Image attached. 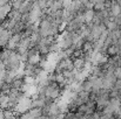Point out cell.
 Returning <instances> with one entry per match:
<instances>
[{"mask_svg": "<svg viewBox=\"0 0 121 119\" xmlns=\"http://www.w3.org/2000/svg\"><path fill=\"white\" fill-rule=\"evenodd\" d=\"M94 50V46L92 42H88V41H85L83 46H82V51L85 54H88V53H93Z\"/></svg>", "mask_w": 121, "mask_h": 119, "instance_id": "cell-10", "label": "cell"}, {"mask_svg": "<svg viewBox=\"0 0 121 119\" xmlns=\"http://www.w3.org/2000/svg\"><path fill=\"white\" fill-rule=\"evenodd\" d=\"M4 113H5V119H13L15 117V113H14V111L13 110H5L4 111Z\"/></svg>", "mask_w": 121, "mask_h": 119, "instance_id": "cell-12", "label": "cell"}, {"mask_svg": "<svg viewBox=\"0 0 121 119\" xmlns=\"http://www.w3.org/2000/svg\"><path fill=\"white\" fill-rule=\"evenodd\" d=\"M113 90H115V91H121V79H117V82H115V84H114V89Z\"/></svg>", "mask_w": 121, "mask_h": 119, "instance_id": "cell-13", "label": "cell"}, {"mask_svg": "<svg viewBox=\"0 0 121 119\" xmlns=\"http://www.w3.org/2000/svg\"><path fill=\"white\" fill-rule=\"evenodd\" d=\"M8 106H9L8 95L0 93V109H2V110L5 111V110H8Z\"/></svg>", "mask_w": 121, "mask_h": 119, "instance_id": "cell-4", "label": "cell"}, {"mask_svg": "<svg viewBox=\"0 0 121 119\" xmlns=\"http://www.w3.org/2000/svg\"><path fill=\"white\" fill-rule=\"evenodd\" d=\"M22 4H24V1H21V0H18V1H12V2H11L12 8H13V9H15V11H19V9L21 8Z\"/></svg>", "mask_w": 121, "mask_h": 119, "instance_id": "cell-11", "label": "cell"}, {"mask_svg": "<svg viewBox=\"0 0 121 119\" xmlns=\"http://www.w3.org/2000/svg\"><path fill=\"white\" fill-rule=\"evenodd\" d=\"M0 119H5V113L2 109H0Z\"/></svg>", "mask_w": 121, "mask_h": 119, "instance_id": "cell-15", "label": "cell"}, {"mask_svg": "<svg viewBox=\"0 0 121 119\" xmlns=\"http://www.w3.org/2000/svg\"><path fill=\"white\" fill-rule=\"evenodd\" d=\"M12 9H13V8H12L11 2H8L7 5H5V6L0 7V23H1V22H4L5 20H7V16H8V14L11 13V11H12Z\"/></svg>", "mask_w": 121, "mask_h": 119, "instance_id": "cell-1", "label": "cell"}, {"mask_svg": "<svg viewBox=\"0 0 121 119\" xmlns=\"http://www.w3.org/2000/svg\"><path fill=\"white\" fill-rule=\"evenodd\" d=\"M17 79V70H7L6 77H5V83L12 84V82Z\"/></svg>", "mask_w": 121, "mask_h": 119, "instance_id": "cell-6", "label": "cell"}, {"mask_svg": "<svg viewBox=\"0 0 121 119\" xmlns=\"http://www.w3.org/2000/svg\"><path fill=\"white\" fill-rule=\"evenodd\" d=\"M24 85H25V81H24V79H14V81L12 82V84H11L12 89L18 90V91H20V92H21V89H22Z\"/></svg>", "mask_w": 121, "mask_h": 119, "instance_id": "cell-7", "label": "cell"}, {"mask_svg": "<svg viewBox=\"0 0 121 119\" xmlns=\"http://www.w3.org/2000/svg\"><path fill=\"white\" fill-rule=\"evenodd\" d=\"M120 54H121V50H120V48L117 46V43L115 44H112L107 49V53H106V55L108 57H115V56H119Z\"/></svg>", "mask_w": 121, "mask_h": 119, "instance_id": "cell-3", "label": "cell"}, {"mask_svg": "<svg viewBox=\"0 0 121 119\" xmlns=\"http://www.w3.org/2000/svg\"><path fill=\"white\" fill-rule=\"evenodd\" d=\"M121 13V8L118 4V1H112V6L109 8V16L111 18H117Z\"/></svg>", "mask_w": 121, "mask_h": 119, "instance_id": "cell-2", "label": "cell"}, {"mask_svg": "<svg viewBox=\"0 0 121 119\" xmlns=\"http://www.w3.org/2000/svg\"><path fill=\"white\" fill-rule=\"evenodd\" d=\"M73 60V58H72ZM85 60L83 58H74L73 60V64H74V69L77 70H82L83 67H85Z\"/></svg>", "mask_w": 121, "mask_h": 119, "instance_id": "cell-8", "label": "cell"}, {"mask_svg": "<svg viewBox=\"0 0 121 119\" xmlns=\"http://www.w3.org/2000/svg\"><path fill=\"white\" fill-rule=\"evenodd\" d=\"M94 15H95V12H94L93 9H91V11H85V12H83L85 23H86V25L92 23V21H93V19H94Z\"/></svg>", "mask_w": 121, "mask_h": 119, "instance_id": "cell-5", "label": "cell"}, {"mask_svg": "<svg viewBox=\"0 0 121 119\" xmlns=\"http://www.w3.org/2000/svg\"><path fill=\"white\" fill-rule=\"evenodd\" d=\"M104 9H106V7H105V0H96L95 4H94L93 11L94 12H101Z\"/></svg>", "mask_w": 121, "mask_h": 119, "instance_id": "cell-9", "label": "cell"}, {"mask_svg": "<svg viewBox=\"0 0 121 119\" xmlns=\"http://www.w3.org/2000/svg\"><path fill=\"white\" fill-rule=\"evenodd\" d=\"M118 4H119V6H120V8H121V0H119V1H118Z\"/></svg>", "mask_w": 121, "mask_h": 119, "instance_id": "cell-16", "label": "cell"}, {"mask_svg": "<svg viewBox=\"0 0 121 119\" xmlns=\"http://www.w3.org/2000/svg\"><path fill=\"white\" fill-rule=\"evenodd\" d=\"M114 75H115L117 79H121V67H118V68L115 69V71H114Z\"/></svg>", "mask_w": 121, "mask_h": 119, "instance_id": "cell-14", "label": "cell"}]
</instances>
